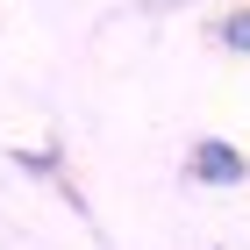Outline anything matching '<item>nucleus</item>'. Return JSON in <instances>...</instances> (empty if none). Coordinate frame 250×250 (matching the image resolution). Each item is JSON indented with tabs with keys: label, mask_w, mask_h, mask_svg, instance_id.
Returning <instances> with one entry per match:
<instances>
[{
	"label": "nucleus",
	"mask_w": 250,
	"mask_h": 250,
	"mask_svg": "<svg viewBox=\"0 0 250 250\" xmlns=\"http://www.w3.org/2000/svg\"><path fill=\"white\" fill-rule=\"evenodd\" d=\"M186 179H200V186H243L250 179V150H236L222 136H200L193 157H186Z\"/></svg>",
	"instance_id": "f257e3e1"
},
{
	"label": "nucleus",
	"mask_w": 250,
	"mask_h": 250,
	"mask_svg": "<svg viewBox=\"0 0 250 250\" xmlns=\"http://www.w3.org/2000/svg\"><path fill=\"white\" fill-rule=\"evenodd\" d=\"M214 43H222L229 58H250V0H236L229 15L214 21Z\"/></svg>",
	"instance_id": "f03ea898"
}]
</instances>
